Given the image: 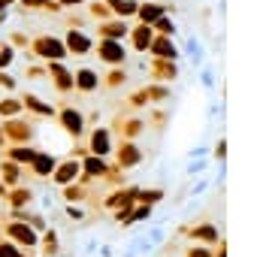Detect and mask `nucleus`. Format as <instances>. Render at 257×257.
Returning <instances> with one entry per match:
<instances>
[{
  "instance_id": "f257e3e1",
  "label": "nucleus",
  "mask_w": 257,
  "mask_h": 257,
  "mask_svg": "<svg viewBox=\"0 0 257 257\" xmlns=\"http://www.w3.org/2000/svg\"><path fill=\"white\" fill-rule=\"evenodd\" d=\"M31 52H34L37 58H46V61H61V64H64V58H67L64 40H61V37H49V34L34 37V40H31Z\"/></svg>"
},
{
  "instance_id": "f03ea898",
  "label": "nucleus",
  "mask_w": 257,
  "mask_h": 257,
  "mask_svg": "<svg viewBox=\"0 0 257 257\" xmlns=\"http://www.w3.org/2000/svg\"><path fill=\"white\" fill-rule=\"evenodd\" d=\"M7 239H10L13 245H19V248H28V251H34V248L40 245V233H37L34 227L22 224V221H10V224H7Z\"/></svg>"
},
{
  "instance_id": "7ed1b4c3",
  "label": "nucleus",
  "mask_w": 257,
  "mask_h": 257,
  "mask_svg": "<svg viewBox=\"0 0 257 257\" xmlns=\"http://www.w3.org/2000/svg\"><path fill=\"white\" fill-rule=\"evenodd\" d=\"M58 121H61V127H64L73 140H82V137H85V115H82L76 106H61Z\"/></svg>"
},
{
  "instance_id": "20e7f679",
  "label": "nucleus",
  "mask_w": 257,
  "mask_h": 257,
  "mask_svg": "<svg viewBox=\"0 0 257 257\" xmlns=\"http://www.w3.org/2000/svg\"><path fill=\"white\" fill-rule=\"evenodd\" d=\"M0 131H4L7 140H13V143H19V146H25V143L34 140V124H31L28 118H7V124L0 127Z\"/></svg>"
},
{
  "instance_id": "39448f33",
  "label": "nucleus",
  "mask_w": 257,
  "mask_h": 257,
  "mask_svg": "<svg viewBox=\"0 0 257 257\" xmlns=\"http://www.w3.org/2000/svg\"><path fill=\"white\" fill-rule=\"evenodd\" d=\"M94 46H97V58H100L103 64L121 67V64L127 61V49L121 46V40H100V43H94Z\"/></svg>"
},
{
  "instance_id": "423d86ee",
  "label": "nucleus",
  "mask_w": 257,
  "mask_h": 257,
  "mask_svg": "<svg viewBox=\"0 0 257 257\" xmlns=\"http://www.w3.org/2000/svg\"><path fill=\"white\" fill-rule=\"evenodd\" d=\"M182 233H188L191 239H197L200 245H218L221 242V233H218V227L215 224H209V221H200L197 227H179V236Z\"/></svg>"
},
{
  "instance_id": "0eeeda50",
  "label": "nucleus",
  "mask_w": 257,
  "mask_h": 257,
  "mask_svg": "<svg viewBox=\"0 0 257 257\" xmlns=\"http://www.w3.org/2000/svg\"><path fill=\"white\" fill-rule=\"evenodd\" d=\"M64 49H67V55H79V58H85V55L94 49V40H91L88 34H82V31H67V37H64Z\"/></svg>"
},
{
  "instance_id": "6e6552de",
  "label": "nucleus",
  "mask_w": 257,
  "mask_h": 257,
  "mask_svg": "<svg viewBox=\"0 0 257 257\" xmlns=\"http://www.w3.org/2000/svg\"><path fill=\"white\" fill-rule=\"evenodd\" d=\"M109 152H112V134H109V127H94L91 140H88V155L106 158Z\"/></svg>"
},
{
  "instance_id": "1a4fd4ad",
  "label": "nucleus",
  "mask_w": 257,
  "mask_h": 257,
  "mask_svg": "<svg viewBox=\"0 0 257 257\" xmlns=\"http://www.w3.org/2000/svg\"><path fill=\"white\" fill-rule=\"evenodd\" d=\"M149 52H152L155 58H164V61H179V55H182V49L173 43V37H161V34H155Z\"/></svg>"
},
{
  "instance_id": "9d476101",
  "label": "nucleus",
  "mask_w": 257,
  "mask_h": 257,
  "mask_svg": "<svg viewBox=\"0 0 257 257\" xmlns=\"http://www.w3.org/2000/svg\"><path fill=\"white\" fill-rule=\"evenodd\" d=\"M46 73H49V79L55 82V88H58L61 94H70V91H73V73H70L61 61H52Z\"/></svg>"
},
{
  "instance_id": "9b49d317",
  "label": "nucleus",
  "mask_w": 257,
  "mask_h": 257,
  "mask_svg": "<svg viewBox=\"0 0 257 257\" xmlns=\"http://www.w3.org/2000/svg\"><path fill=\"white\" fill-rule=\"evenodd\" d=\"M97 88H100V76H97V70H88V67H82V70H76V73H73V91L94 94Z\"/></svg>"
},
{
  "instance_id": "f8f14e48",
  "label": "nucleus",
  "mask_w": 257,
  "mask_h": 257,
  "mask_svg": "<svg viewBox=\"0 0 257 257\" xmlns=\"http://www.w3.org/2000/svg\"><path fill=\"white\" fill-rule=\"evenodd\" d=\"M79 173H82V164H79L76 158H70V161H64V164H58V167H55V173H52V182L67 188V185H73V179H76Z\"/></svg>"
},
{
  "instance_id": "ddd939ff",
  "label": "nucleus",
  "mask_w": 257,
  "mask_h": 257,
  "mask_svg": "<svg viewBox=\"0 0 257 257\" xmlns=\"http://www.w3.org/2000/svg\"><path fill=\"white\" fill-rule=\"evenodd\" d=\"M140 161H143V152H140L137 143L124 140V143L118 146V170H131V167H137Z\"/></svg>"
},
{
  "instance_id": "4468645a",
  "label": "nucleus",
  "mask_w": 257,
  "mask_h": 257,
  "mask_svg": "<svg viewBox=\"0 0 257 257\" xmlns=\"http://www.w3.org/2000/svg\"><path fill=\"white\" fill-rule=\"evenodd\" d=\"M55 167H58V158L49 155V152H37V158L31 161V173H34L37 179H52Z\"/></svg>"
},
{
  "instance_id": "2eb2a0df",
  "label": "nucleus",
  "mask_w": 257,
  "mask_h": 257,
  "mask_svg": "<svg viewBox=\"0 0 257 257\" xmlns=\"http://www.w3.org/2000/svg\"><path fill=\"white\" fill-rule=\"evenodd\" d=\"M152 76H155V82H173L176 76H179V64L176 61H164V58H155L152 61Z\"/></svg>"
},
{
  "instance_id": "dca6fc26",
  "label": "nucleus",
  "mask_w": 257,
  "mask_h": 257,
  "mask_svg": "<svg viewBox=\"0 0 257 257\" xmlns=\"http://www.w3.org/2000/svg\"><path fill=\"white\" fill-rule=\"evenodd\" d=\"M170 13V7H161V4H140V10H137V16H140V25H155L161 16H167Z\"/></svg>"
},
{
  "instance_id": "f3484780",
  "label": "nucleus",
  "mask_w": 257,
  "mask_h": 257,
  "mask_svg": "<svg viewBox=\"0 0 257 257\" xmlns=\"http://www.w3.org/2000/svg\"><path fill=\"white\" fill-rule=\"evenodd\" d=\"M152 40H155V31H152L149 25H137V28L131 31V43H134V52H149Z\"/></svg>"
},
{
  "instance_id": "a211bd4d",
  "label": "nucleus",
  "mask_w": 257,
  "mask_h": 257,
  "mask_svg": "<svg viewBox=\"0 0 257 257\" xmlns=\"http://www.w3.org/2000/svg\"><path fill=\"white\" fill-rule=\"evenodd\" d=\"M103 4H106L109 13H115L118 19H131V16H137V10H140V0H103Z\"/></svg>"
},
{
  "instance_id": "6ab92c4d",
  "label": "nucleus",
  "mask_w": 257,
  "mask_h": 257,
  "mask_svg": "<svg viewBox=\"0 0 257 257\" xmlns=\"http://www.w3.org/2000/svg\"><path fill=\"white\" fill-rule=\"evenodd\" d=\"M79 164L85 167V176H88V179H103L106 170H109V164H106L103 158H97V155H85Z\"/></svg>"
},
{
  "instance_id": "aec40b11",
  "label": "nucleus",
  "mask_w": 257,
  "mask_h": 257,
  "mask_svg": "<svg viewBox=\"0 0 257 257\" xmlns=\"http://www.w3.org/2000/svg\"><path fill=\"white\" fill-rule=\"evenodd\" d=\"M127 28L124 22H100V40H121V37H127Z\"/></svg>"
},
{
  "instance_id": "412c9836",
  "label": "nucleus",
  "mask_w": 257,
  "mask_h": 257,
  "mask_svg": "<svg viewBox=\"0 0 257 257\" xmlns=\"http://www.w3.org/2000/svg\"><path fill=\"white\" fill-rule=\"evenodd\" d=\"M7 158L13 164H31L37 158V149L34 146H13V149H7Z\"/></svg>"
},
{
  "instance_id": "4be33fe9",
  "label": "nucleus",
  "mask_w": 257,
  "mask_h": 257,
  "mask_svg": "<svg viewBox=\"0 0 257 257\" xmlns=\"http://www.w3.org/2000/svg\"><path fill=\"white\" fill-rule=\"evenodd\" d=\"M0 182H4L7 188H10V185H19V182H22V170H19V164H13V161L0 164Z\"/></svg>"
},
{
  "instance_id": "5701e85b",
  "label": "nucleus",
  "mask_w": 257,
  "mask_h": 257,
  "mask_svg": "<svg viewBox=\"0 0 257 257\" xmlns=\"http://www.w3.org/2000/svg\"><path fill=\"white\" fill-rule=\"evenodd\" d=\"M161 200H164L161 188H137V194H134V203H146V206H155Z\"/></svg>"
},
{
  "instance_id": "b1692460",
  "label": "nucleus",
  "mask_w": 257,
  "mask_h": 257,
  "mask_svg": "<svg viewBox=\"0 0 257 257\" xmlns=\"http://www.w3.org/2000/svg\"><path fill=\"white\" fill-rule=\"evenodd\" d=\"M22 106H25V109H31V112H40V115H46V118H52V115H55V109H52L49 103L37 100L34 94H25V97H22Z\"/></svg>"
},
{
  "instance_id": "393cba45",
  "label": "nucleus",
  "mask_w": 257,
  "mask_h": 257,
  "mask_svg": "<svg viewBox=\"0 0 257 257\" xmlns=\"http://www.w3.org/2000/svg\"><path fill=\"white\" fill-rule=\"evenodd\" d=\"M10 197V203H13V209H22V206H28L37 194L31 191V188H25V185H19V188H13V194H7Z\"/></svg>"
},
{
  "instance_id": "a878e982",
  "label": "nucleus",
  "mask_w": 257,
  "mask_h": 257,
  "mask_svg": "<svg viewBox=\"0 0 257 257\" xmlns=\"http://www.w3.org/2000/svg\"><path fill=\"white\" fill-rule=\"evenodd\" d=\"M115 127H121L124 140H131V137H140V134L146 131V121H143V118H134V121H115Z\"/></svg>"
},
{
  "instance_id": "bb28decb",
  "label": "nucleus",
  "mask_w": 257,
  "mask_h": 257,
  "mask_svg": "<svg viewBox=\"0 0 257 257\" xmlns=\"http://www.w3.org/2000/svg\"><path fill=\"white\" fill-rule=\"evenodd\" d=\"M143 94H146V100H152V103H164V100H170V88H167V85H161V82H155V85L143 88Z\"/></svg>"
},
{
  "instance_id": "cd10ccee",
  "label": "nucleus",
  "mask_w": 257,
  "mask_h": 257,
  "mask_svg": "<svg viewBox=\"0 0 257 257\" xmlns=\"http://www.w3.org/2000/svg\"><path fill=\"white\" fill-rule=\"evenodd\" d=\"M185 55L191 58V64H194V67H200V64H203V46H200V40H197V37H191V40L185 43Z\"/></svg>"
},
{
  "instance_id": "c85d7f7f",
  "label": "nucleus",
  "mask_w": 257,
  "mask_h": 257,
  "mask_svg": "<svg viewBox=\"0 0 257 257\" xmlns=\"http://www.w3.org/2000/svg\"><path fill=\"white\" fill-rule=\"evenodd\" d=\"M22 109H25V106H22V100H16V97L0 100V118H16Z\"/></svg>"
},
{
  "instance_id": "c756f323",
  "label": "nucleus",
  "mask_w": 257,
  "mask_h": 257,
  "mask_svg": "<svg viewBox=\"0 0 257 257\" xmlns=\"http://www.w3.org/2000/svg\"><path fill=\"white\" fill-rule=\"evenodd\" d=\"M61 197H64V203H82V200H88V191L79 188V185H67L61 191Z\"/></svg>"
},
{
  "instance_id": "7c9ffc66",
  "label": "nucleus",
  "mask_w": 257,
  "mask_h": 257,
  "mask_svg": "<svg viewBox=\"0 0 257 257\" xmlns=\"http://www.w3.org/2000/svg\"><path fill=\"white\" fill-rule=\"evenodd\" d=\"M152 31L161 34V37H173V34H176V22H173L170 16H161V19L152 25Z\"/></svg>"
},
{
  "instance_id": "2f4dec72",
  "label": "nucleus",
  "mask_w": 257,
  "mask_h": 257,
  "mask_svg": "<svg viewBox=\"0 0 257 257\" xmlns=\"http://www.w3.org/2000/svg\"><path fill=\"white\" fill-rule=\"evenodd\" d=\"M0 257H31V254H25L19 245H13L10 239H4V242H0Z\"/></svg>"
},
{
  "instance_id": "473e14b6",
  "label": "nucleus",
  "mask_w": 257,
  "mask_h": 257,
  "mask_svg": "<svg viewBox=\"0 0 257 257\" xmlns=\"http://www.w3.org/2000/svg\"><path fill=\"white\" fill-rule=\"evenodd\" d=\"M149 215H152V206H146V203L131 206V224H134V221H149Z\"/></svg>"
},
{
  "instance_id": "72a5a7b5",
  "label": "nucleus",
  "mask_w": 257,
  "mask_h": 257,
  "mask_svg": "<svg viewBox=\"0 0 257 257\" xmlns=\"http://www.w3.org/2000/svg\"><path fill=\"white\" fill-rule=\"evenodd\" d=\"M209 170V161L206 158H194L191 164H188V176H203Z\"/></svg>"
},
{
  "instance_id": "f704fd0d",
  "label": "nucleus",
  "mask_w": 257,
  "mask_h": 257,
  "mask_svg": "<svg viewBox=\"0 0 257 257\" xmlns=\"http://www.w3.org/2000/svg\"><path fill=\"white\" fill-rule=\"evenodd\" d=\"M131 248H134L137 254H149V251L155 248V242H152L149 236H140V239H134V242H131Z\"/></svg>"
},
{
  "instance_id": "c9c22d12",
  "label": "nucleus",
  "mask_w": 257,
  "mask_h": 257,
  "mask_svg": "<svg viewBox=\"0 0 257 257\" xmlns=\"http://www.w3.org/2000/svg\"><path fill=\"white\" fill-rule=\"evenodd\" d=\"M124 79H127V73H124V70H115V73H106L103 85H106V88H118V85H121Z\"/></svg>"
},
{
  "instance_id": "e433bc0d",
  "label": "nucleus",
  "mask_w": 257,
  "mask_h": 257,
  "mask_svg": "<svg viewBox=\"0 0 257 257\" xmlns=\"http://www.w3.org/2000/svg\"><path fill=\"white\" fill-rule=\"evenodd\" d=\"M25 224H28V227H34L37 233H43V230L49 227V224H46V218H43V215H34V212H28V218H25Z\"/></svg>"
},
{
  "instance_id": "4c0bfd02",
  "label": "nucleus",
  "mask_w": 257,
  "mask_h": 257,
  "mask_svg": "<svg viewBox=\"0 0 257 257\" xmlns=\"http://www.w3.org/2000/svg\"><path fill=\"white\" fill-rule=\"evenodd\" d=\"M13 61H16V49L13 46H0V70L10 67Z\"/></svg>"
},
{
  "instance_id": "58836bf2",
  "label": "nucleus",
  "mask_w": 257,
  "mask_h": 257,
  "mask_svg": "<svg viewBox=\"0 0 257 257\" xmlns=\"http://www.w3.org/2000/svg\"><path fill=\"white\" fill-rule=\"evenodd\" d=\"M25 79H49V73H46V67H40V64H31V67L25 70Z\"/></svg>"
},
{
  "instance_id": "ea45409f",
  "label": "nucleus",
  "mask_w": 257,
  "mask_h": 257,
  "mask_svg": "<svg viewBox=\"0 0 257 257\" xmlns=\"http://www.w3.org/2000/svg\"><path fill=\"white\" fill-rule=\"evenodd\" d=\"M185 257H215V254L209 251V245H191L185 251Z\"/></svg>"
},
{
  "instance_id": "a19ab883",
  "label": "nucleus",
  "mask_w": 257,
  "mask_h": 257,
  "mask_svg": "<svg viewBox=\"0 0 257 257\" xmlns=\"http://www.w3.org/2000/svg\"><path fill=\"white\" fill-rule=\"evenodd\" d=\"M91 16L106 22V19H109V7H106V4H91Z\"/></svg>"
},
{
  "instance_id": "79ce46f5",
  "label": "nucleus",
  "mask_w": 257,
  "mask_h": 257,
  "mask_svg": "<svg viewBox=\"0 0 257 257\" xmlns=\"http://www.w3.org/2000/svg\"><path fill=\"white\" fill-rule=\"evenodd\" d=\"M64 209H67V215H70L73 221H82V218H85V209H82V206H76V203H67Z\"/></svg>"
},
{
  "instance_id": "37998d69",
  "label": "nucleus",
  "mask_w": 257,
  "mask_h": 257,
  "mask_svg": "<svg viewBox=\"0 0 257 257\" xmlns=\"http://www.w3.org/2000/svg\"><path fill=\"white\" fill-rule=\"evenodd\" d=\"M19 4H22V10H28V13H31V10H43L49 0H19Z\"/></svg>"
},
{
  "instance_id": "c03bdc74",
  "label": "nucleus",
  "mask_w": 257,
  "mask_h": 257,
  "mask_svg": "<svg viewBox=\"0 0 257 257\" xmlns=\"http://www.w3.org/2000/svg\"><path fill=\"white\" fill-rule=\"evenodd\" d=\"M215 158H218V164H224V158H227V140H218V146H215Z\"/></svg>"
},
{
  "instance_id": "a18cd8bd",
  "label": "nucleus",
  "mask_w": 257,
  "mask_h": 257,
  "mask_svg": "<svg viewBox=\"0 0 257 257\" xmlns=\"http://www.w3.org/2000/svg\"><path fill=\"white\" fill-rule=\"evenodd\" d=\"M200 82H203V85H206V88H212V85H215V73H212V70H209V67H206V70H203V73H200Z\"/></svg>"
},
{
  "instance_id": "49530a36",
  "label": "nucleus",
  "mask_w": 257,
  "mask_h": 257,
  "mask_svg": "<svg viewBox=\"0 0 257 257\" xmlns=\"http://www.w3.org/2000/svg\"><path fill=\"white\" fill-rule=\"evenodd\" d=\"M206 191H209V179H200V182L191 188V194H194V197H200V194H206Z\"/></svg>"
},
{
  "instance_id": "de8ad7c7",
  "label": "nucleus",
  "mask_w": 257,
  "mask_h": 257,
  "mask_svg": "<svg viewBox=\"0 0 257 257\" xmlns=\"http://www.w3.org/2000/svg\"><path fill=\"white\" fill-rule=\"evenodd\" d=\"M152 124H155V127H164V124H167V112H158V109H155V112H152Z\"/></svg>"
},
{
  "instance_id": "09e8293b",
  "label": "nucleus",
  "mask_w": 257,
  "mask_h": 257,
  "mask_svg": "<svg viewBox=\"0 0 257 257\" xmlns=\"http://www.w3.org/2000/svg\"><path fill=\"white\" fill-rule=\"evenodd\" d=\"M127 103H131V106H134V109H140V106H146V103H149V100H146V94H143V91H140V94H137V97H131V100H127Z\"/></svg>"
},
{
  "instance_id": "8fccbe9b",
  "label": "nucleus",
  "mask_w": 257,
  "mask_h": 257,
  "mask_svg": "<svg viewBox=\"0 0 257 257\" xmlns=\"http://www.w3.org/2000/svg\"><path fill=\"white\" fill-rule=\"evenodd\" d=\"M149 239H152L155 245H161V242H164V230H161V227H152V233H149Z\"/></svg>"
},
{
  "instance_id": "3c124183",
  "label": "nucleus",
  "mask_w": 257,
  "mask_h": 257,
  "mask_svg": "<svg viewBox=\"0 0 257 257\" xmlns=\"http://www.w3.org/2000/svg\"><path fill=\"white\" fill-rule=\"evenodd\" d=\"M0 85L13 91V88H16V79H13V76H7V73H0Z\"/></svg>"
},
{
  "instance_id": "603ef678",
  "label": "nucleus",
  "mask_w": 257,
  "mask_h": 257,
  "mask_svg": "<svg viewBox=\"0 0 257 257\" xmlns=\"http://www.w3.org/2000/svg\"><path fill=\"white\" fill-rule=\"evenodd\" d=\"M25 43H28V34H22V31L13 34V46H25Z\"/></svg>"
},
{
  "instance_id": "864d4df0",
  "label": "nucleus",
  "mask_w": 257,
  "mask_h": 257,
  "mask_svg": "<svg viewBox=\"0 0 257 257\" xmlns=\"http://www.w3.org/2000/svg\"><path fill=\"white\" fill-rule=\"evenodd\" d=\"M206 155H209V149H206V146H197V149L191 152V161H194V158H206Z\"/></svg>"
},
{
  "instance_id": "5fc2aeb1",
  "label": "nucleus",
  "mask_w": 257,
  "mask_h": 257,
  "mask_svg": "<svg viewBox=\"0 0 257 257\" xmlns=\"http://www.w3.org/2000/svg\"><path fill=\"white\" fill-rule=\"evenodd\" d=\"M19 4V0H0V13H7L10 7H16Z\"/></svg>"
},
{
  "instance_id": "6e6d98bb",
  "label": "nucleus",
  "mask_w": 257,
  "mask_h": 257,
  "mask_svg": "<svg viewBox=\"0 0 257 257\" xmlns=\"http://www.w3.org/2000/svg\"><path fill=\"white\" fill-rule=\"evenodd\" d=\"M58 4H61V10H64V7H79V4H85V0H58Z\"/></svg>"
},
{
  "instance_id": "4d7b16f0",
  "label": "nucleus",
  "mask_w": 257,
  "mask_h": 257,
  "mask_svg": "<svg viewBox=\"0 0 257 257\" xmlns=\"http://www.w3.org/2000/svg\"><path fill=\"white\" fill-rule=\"evenodd\" d=\"M97 251H100V254H103V257H112V245H100V248H97Z\"/></svg>"
},
{
  "instance_id": "13d9d810",
  "label": "nucleus",
  "mask_w": 257,
  "mask_h": 257,
  "mask_svg": "<svg viewBox=\"0 0 257 257\" xmlns=\"http://www.w3.org/2000/svg\"><path fill=\"white\" fill-rule=\"evenodd\" d=\"M97 248H100V245H97V242H94V239H91V242H88V245H85V251H88V254H94V251H97Z\"/></svg>"
},
{
  "instance_id": "bf43d9fd",
  "label": "nucleus",
  "mask_w": 257,
  "mask_h": 257,
  "mask_svg": "<svg viewBox=\"0 0 257 257\" xmlns=\"http://www.w3.org/2000/svg\"><path fill=\"white\" fill-rule=\"evenodd\" d=\"M121 257H137V251H134V248H127V251H124Z\"/></svg>"
},
{
  "instance_id": "052dcab7",
  "label": "nucleus",
  "mask_w": 257,
  "mask_h": 257,
  "mask_svg": "<svg viewBox=\"0 0 257 257\" xmlns=\"http://www.w3.org/2000/svg\"><path fill=\"white\" fill-rule=\"evenodd\" d=\"M7 194H10V191H7V185H4V182H0V197H7Z\"/></svg>"
},
{
  "instance_id": "680f3d73",
  "label": "nucleus",
  "mask_w": 257,
  "mask_h": 257,
  "mask_svg": "<svg viewBox=\"0 0 257 257\" xmlns=\"http://www.w3.org/2000/svg\"><path fill=\"white\" fill-rule=\"evenodd\" d=\"M4 143H7V137H4V131H0V146H4Z\"/></svg>"
}]
</instances>
